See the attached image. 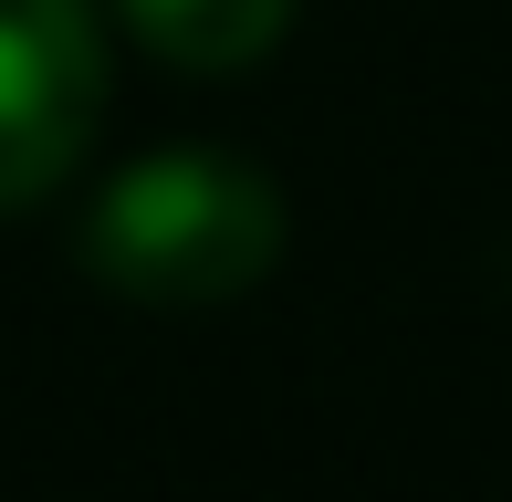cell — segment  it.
<instances>
[{
	"mask_svg": "<svg viewBox=\"0 0 512 502\" xmlns=\"http://www.w3.org/2000/svg\"><path fill=\"white\" fill-rule=\"evenodd\" d=\"M105 126L95 0H0V210H32L84 168Z\"/></svg>",
	"mask_w": 512,
	"mask_h": 502,
	"instance_id": "cell-2",
	"label": "cell"
},
{
	"mask_svg": "<svg viewBox=\"0 0 512 502\" xmlns=\"http://www.w3.org/2000/svg\"><path fill=\"white\" fill-rule=\"evenodd\" d=\"M115 11L147 53L189 63V74H230V63H262L283 42L293 0H115Z\"/></svg>",
	"mask_w": 512,
	"mask_h": 502,
	"instance_id": "cell-3",
	"label": "cell"
},
{
	"mask_svg": "<svg viewBox=\"0 0 512 502\" xmlns=\"http://www.w3.org/2000/svg\"><path fill=\"white\" fill-rule=\"evenodd\" d=\"M283 262V199L251 157L168 147L105 178L84 210V272L126 304H230Z\"/></svg>",
	"mask_w": 512,
	"mask_h": 502,
	"instance_id": "cell-1",
	"label": "cell"
}]
</instances>
